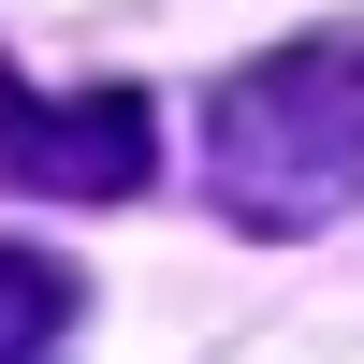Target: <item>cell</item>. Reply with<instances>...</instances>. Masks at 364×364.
Segmentation results:
<instances>
[{
	"instance_id": "7a4b0ae2",
	"label": "cell",
	"mask_w": 364,
	"mask_h": 364,
	"mask_svg": "<svg viewBox=\"0 0 364 364\" xmlns=\"http://www.w3.org/2000/svg\"><path fill=\"white\" fill-rule=\"evenodd\" d=\"M0 175L58 204H132L146 190V102L132 87H58V102H15L0 117Z\"/></svg>"
},
{
	"instance_id": "3957f363",
	"label": "cell",
	"mask_w": 364,
	"mask_h": 364,
	"mask_svg": "<svg viewBox=\"0 0 364 364\" xmlns=\"http://www.w3.org/2000/svg\"><path fill=\"white\" fill-rule=\"evenodd\" d=\"M73 306H87V277H73L58 248H0V364L58 350V336H73Z\"/></svg>"
},
{
	"instance_id": "6da1fadb",
	"label": "cell",
	"mask_w": 364,
	"mask_h": 364,
	"mask_svg": "<svg viewBox=\"0 0 364 364\" xmlns=\"http://www.w3.org/2000/svg\"><path fill=\"white\" fill-rule=\"evenodd\" d=\"M204 204L233 233H321L364 204V29L277 44L204 102Z\"/></svg>"
}]
</instances>
